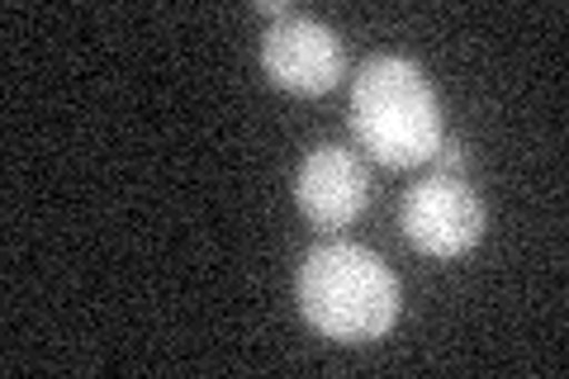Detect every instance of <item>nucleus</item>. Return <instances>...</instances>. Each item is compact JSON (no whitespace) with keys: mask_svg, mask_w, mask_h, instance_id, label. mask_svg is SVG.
Segmentation results:
<instances>
[{"mask_svg":"<svg viewBox=\"0 0 569 379\" xmlns=\"http://www.w3.org/2000/svg\"><path fill=\"white\" fill-rule=\"evenodd\" d=\"M295 303L313 332L342 347L380 341L399 318V280L361 242H318L295 280Z\"/></svg>","mask_w":569,"mask_h":379,"instance_id":"obj_1","label":"nucleus"},{"mask_svg":"<svg viewBox=\"0 0 569 379\" xmlns=\"http://www.w3.org/2000/svg\"><path fill=\"white\" fill-rule=\"evenodd\" d=\"M351 133L385 167H418L441 142V104L399 52H376L351 86Z\"/></svg>","mask_w":569,"mask_h":379,"instance_id":"obj_2","label":"nucleus"},{"mask_svg":"<svg viewBox=\"0 0 569 379\" xmlns=\"http://www.w3.org/2000/svg\"><path fill=\"white\" fill-rule=\"evenodd\" d=\"M403 238L413 242L422 257L451 261L485 238V205L466 176L432 171L403 195Z\"/></svg>","mask_w":569,"mask_h":379,"instance_id":"obj_3","label":"nucleus"},{"mask_svg":"<svg viewBox=\"0 0 569 379\" xmlns=\"http://www.w3.org/2000/svg\"><path fill=\"white\" fill-rule=\"evenodd\" d=\"M342 43L323 20L290 14L261 33V67L290 96H323L342 81Z\"/></svg>","mask_w":569,"mask_h":379,"instance_id":"obj_4","label":"nucleus"},{"mask_svg":"<svg viewBox=\"0 0 569 379\" xmlns=\"http://www.w3.org/2000/svg\"><path fill=\"white\" fill-rule=\"evenodd\" d=\"M295 200L305 209V219L318 228H347L351 219H361V209L370 205V171L361 167V157L347 148H313L299 161L295 176Z\"/></svg>","mask_w":569,"mask_h":379,"instance_id":"obj_5","label":"nucleus"},{"mask_svg":"<svg viewBox=\"0 0 569 379\" xmlns=\"http://www.w3.org/2000/svg\"><path fill=\"white\" fill-rule=\"evenodd\" d=\"M432 157H437V171H447V176H466V148H460V142H447V138H441Z\"/></svg>","mask_w":569,"mask_h":379,"instance_id":"obj_6","label":"nucleus"}]
</instances>
